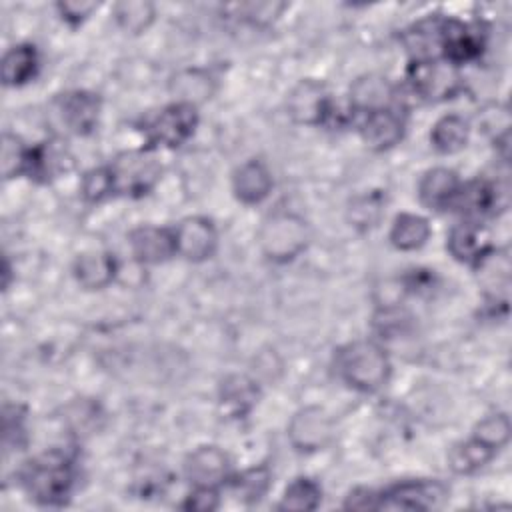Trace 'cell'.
Here are the masks:
<instances>
[{
    "label": "cell",
    "mask_w": 512,
    "mask_h": 512,
    "mask_svg": "<svg viewBox=\"0 0 512 512\" xmlns=\"http://www.w3.org/2000/svg\"><path fill=\"white\" fill-rule=\"evenodd\" d=\"M74 460L62 450H48L20 470L24 492L42 506H64L74 488Z\"/></svg>",
    "instance_id": "obj_1"
},
{
    "label": "cell",
    "mask_w": 512,
    "mask_h": 512,
    "mask_svg": "<svg viewBox=\"0 0 512 512\" xmlns=\"http://www.w3.org/2000/svg\"><path fill=\"white\" fill-rule=\"evenodd\" d=\"M336 372L350 388L376 392L390 380L392 364L378 342L354 340L336 352Z\"/></svg>",
    "instance_id": "obj_2"
},
{
    "label": "cell",
    "mask_w": 512,
    "mask_h": 512,
    "mask_svg": "<svg viewBox=\"0 0 512 512\" xmlns=\"http://www.w3.org/2000/svg\"><path fill=\"white\" fill-rule=\"evenodd\" d=\"M310 240L308 224L302 216L294 212H274L270 214L258 232V246L262 254L276 262L286 264L300 256Z\"/></svg>",
    "instance_id": "obj_3"
},
{
    "label": "cell",
    "mask_w": 512,
    "mask_h": 512,
    "mask_svg": "<svg viewBox=\"0 0 512 512\" xmlns=\"http://www.w3.org/2000/svg\"><path fill=\"white\" fill-rule=\"evenodd\" d=\"M106 168L110 174L112 196L130 198L148 194L162 174V166L148 146L120 152L110 164H106Z\"/></svg>",
    "instance_id": "obj_4"
},
{
    "label": "cell",
    "mask_w": 512,
    "mask_h": 512,
    "mask_svg": "<svg viewBox=\"0 0 512 512\" xmlns=\"http://www.w3.org/2000/svg\"><path fill=\"white\" fill-rule=\"evenodd\" d=\"M406 80L412 92L428 102L448 100L462 88L458 66L442 58L412 60L406 70Z\"/></svg>",
    "instance_id": "obj_5"
},
{
    "label": "cell",
    "mask_w": 512,
    "mask_h": 512,
    "mask_svg": "<svg viewBox=\"0 0 512 512\" xmlns=\"http://www.w3.org/2000/svg\"><path fill=\"white\" fill-rule=\"evenodd\" d=\"M198 126V110L188 102H172L156 112L146 124V144L148 148H178L182 146Z\"/></svg>",
    "instance_id": "obj_6"
},
{
    "label": "cell",
    "mask_w": 512,
    "mask_h": 512,
    "mask_svg": "<svg viewBox=\"0 0 512 512\" xmlns=\"http://www.w3.org/2000/svg\"><path fill=\"white\" fill-rule=\"evenodd\" d=\"M50 110L62 130L68 134L86 136L98 124L102 100L98 94L88 90H66L54 96Z\"/></svg>",
    "instance_id": "obj_7"
},
{
    "label": "cell",
    "mask_w": 512,
    "mask_h": 512,
    "mask_svg": "<svg viewBox=\"0 0 512 512\" xmlns=\"http://www.w3.org/2000/svg\"><path fill=\"white\" fill-rule=\"evenodd\" d=\"M446 498L448 486L440 480H404L378 492V510H430Z\"/></svg>",
    "instance_id": "obj_8"
},
{
    "label": "cell",
    "mask_w": 512,
    "mask_h": 512,
    "mask_svg": "<svg viewBox=\"0 0 512 512\" xmlns=\"http://www.w3.org/2000/svg\"><path fill=\"white\" fill-rule=\"evenodd\" d=\"M286 112L296 124L320 126L332 118V100L326 86L318 80H300L286 96Z\"/></svg>",
    "instance_id": "obj_9"
},
{
    "label": "cell",
    "mask_w": 512,
    "mask_h": 512,
    "mask_svg": "<svg viewBox=\"0 0 512 512\" xmlns=\"http://www.w3.org/2000/svg\"><path fill=\"white\" fill-rule=\"evenodd\" d=\"M508 206V192L502 184L486 178L470 180L460 186V192L452 208H458L466 220L480 222L484 218L496 216Z\"/></svg>",
    "instance_id": "obj_10"
},
{
    "label": "cell",
    "mask_w": 512,
    "mask_h": 512,
    "mask_svg": "<svg viewBox=\"0 0 512 512\" xmlns=\"http://www.w3.org/2000/svg\"><path fill=\"white\" fill-rule=\"evenodd\" d=\"M334 422L320 406L300 408L288 422V440L298 452H316L330 444Z\"/></svg>",
    "instance_id": "obj_11"
},
{
    "label": "cell",
    "mask_w": 512,
    "mask_h": 512,
    "mask_svg": "<svg viewBox=\"0 0 512 512\" xmlns=\"http://www.w3.org/2000/svg\"><path fill=\"white\" fill-rule=\"evenodd\" d=\"M176 254L190 262H204L214 256L218 246V232L210 218L188 216L174 226Z\"/></svg>",
    "instance_id": "obj_12"
},
{
    "label": "cell",
    "mask_w": 512,
    "mask_h": 512,
    "mask_svg": "<svg viewBox=\"0 0 512 512\" xmlns=\"http://www.w3.org/2000/svg\"><path fill=\"white\" fill-rule=\"evenodd\" d=\"M484 50V32L478 24H466L456 18H444L440 58L460 66L476 60Z\"/></svg>",
    "instance_id": "obj_13"
},
{
    "label": "cell",
    "mask_w": 512,
    "mask_h": 512,
    "mask_svg": "<svg viewBox=\"0 0 512 512\" xmlns=\"http://www.w3.org/2000/svg\"><path fill=\"white\" fill-rule=\"evenodd\" d=\"M230 462L224 450L218 446H198L184 460V474L192 486L220 488L228 480Z\"/></svg>",
    "instance_id": "obj_14"
},
{
    "label": "cell",
    "mask_w": 512,
    "mask_h": 512,
    "mask_svg": "<svg viewBox=\"0 0 512 512\" xmlns=\"http://www.w3.org/2000/svg\"><path fill=\"white\" fill-rule=\"evenodd\" d=\"M132 256L142 264H160L176 256L174 228L138 226L128 234Z\"/></svg>",
    "instance_id": "obj_15"
},
{
    "label": "cell",
    "mask_w": 512,
    "mask_h": 512,
    "mask_svg": "<svg viewBox=\"0 0 512 512\" xmlns=\"http://www.w3.org/2000/svg\"><path fill=\"white\" fill-rule=\"evenodd\" d=\"M460 186L462 182L454 170L446 166H436L422 174L418 182V198L426 208L442 212L454 206Z\"/></svg>",
    "instance_id": "obj_16"
},
{
    "label": "cell",
    "mask_w": 512,
    "mask_h": 512,
    "mask_svg": "<svg viewBox=\"0 0 512 512\" xmlns=\"http://www.w3.org/2000/svg\"><path fill=\"white\" fill-rule=\"evenodd\" d=\"M446 248L458 262L474 268L494 246L490 244V236L480 222L464 220L450 230Z\"/></svg>",
    "instance_id": "obj_17"
},
{
    "label": "cell",
    "mask_w": 512,
    "mask_h": 512,
    "mask_svg": "<svg viewBox=\"0 0 512 512\" xmlns=\"http://www.w3.org/2000/svg\"><path fill=\"white\" fill-rule=\"evenodd\" d=\"M348 100L350 108L362 114L392 108L390 104L394 100V86L386 76L364 74L350 84Z\"/></svg>",
    "instance_id": "obj_18"
},
{
    "label": "cell",
    "mask_w": 512,
    "mask_h": 512,
    "mask_svg": "<svg viewBox=\"0 0 512 512\" xmlns=\"http://www.w3.org/2000/svg\"><path fill=\"white\" fill-rule=\"evenodd\" d=\"M362 140L372 150H388L396 146L404 136V120L394 108L376 110L364 116V122L360 124Z\"/></svg>",
    "instance_id": "obj_19"
},
{
    "label": "cell",
    "mask_w": 512,
    "mask_h": 512,
    "mask_svg": "<svg viewBox=\"0 0 512 512\" xmlns=\"http://www.w3.org/2000/svg\"><path fill=\"white\" fill-rule=\"evenodd\" d=\"M272 174L262 160H246L232 176L234 196L244 204H260L272 190Z\"/></svg>",
    "instance_id": "obj_20"
},
{
    "label": "cell",
    "mask_w": 512,
    "mask_h": 512,
    "mask_svg": "<svg viewBox=\"0 0 512 512\" xmlns=\"http://www.w3.org/2000/svg\"><path fill=\"white\" fill-rule=\"evenodd\" d=\"M260 388L246 374H230L220 382L218 400L228 418H244L258 402Z\"/></svg>",
    "instance_id": "obj_21"
},
{
    "label": "cell",
    "mask_w": 512,
    "mask_h": 512,
    "mask_svg": "<svg viewBox=\"0 0 512 512\" xmlns=\"http://www.w3.org/2000/svg\"><path fill=\"white\" fill-rule=\"evenodd\" d=\"M118 260L110 252H84L74 260V278L86 290H102L116 278Z\"/></svg>",
    "instance_id": "obj_22"
},
{
    "label": "cell",
    "mask_w": 512,
    "mask_h": 512,
    "mask_svg": "<svg viewBox=\"0 0 512 512\" xmlns=\"http://www.w3.org/2000/svg\"><path fill=\"white\" fill-rule=\"evenodd\" d=\"M40 58L32 44H16L2 56V82L4 86H22L38 74Z\"/></svg>",
    "instance_id": "obj_23"
},
{
    "label": "cell",
    "mask_w": 512,
    "mask_h": 512,
    "mask_svg": "<svg viewBox=\"0 0 512 512\" xmlns=\"http://www.w3.org/2000/svg\"><path fill=\"white\" fill-rule=\"evenodd\" d=\"M394 248L410 252L422 248L430 238V224L420 214L402 212L394 218L388 234Z\"/></svg>",
    "instance_id": "obj_24"
},
{
    "label": "cell",
    "mask_w": 512,
    "mask_h": 512,
    "mask_svg": "<svg viewBox=\"0 0 512 512\" xmlns=\"http://www.w3.org/2000/svg\"><path fill=\"white\" fill-rule=\"evenodd\" d=\"M470 138L468 122L458 114H444L438 118L430 130V142L440 154L460 152Z\"/></svg>",
    "instance_id": "obj_25"
},
{
    "label": "cell",
    "mask_w": 512,
    "mask_h": 512,
    "mask_svg": "<svg viewBox=\"0 0 512 512\" xmlns=\"http://www.w3.org/2000/svg\"><path fill=\"white\" fill-rule=\"evenodd\" d=\"M494 456H496L494 448L470 436L468 440L456 442L448 450V464L456 474H474L480 468H484Z\"/></svg>",
    "instance_id": "obj_26"
},
{
    "label": "cell",
    "mask_w": 512,
    "mask_h": 512,
    "mask_svg": "<svg viewBox=\"0 0 512 512\" xmlns=\"http://www.w3.org/2000/svg\"><path fill=\"white\" fill-rule=\"evenodd\" d=\"M224 486H228L230 492L234 496H238L242 502L252 504V502H258L260 498H264V494L270 490L272 470L268 468V464H258V466L242 470L240 474L228 476Z\"/></svg>",
    "instance_id": "obj_27"
},
{
    "label": "cell",
    "mask_w": 512,
    "mask_h": 512,
    "mask_svg": "<svg viewBox=\"0 0 512 512\" xmlns=\"http://www.w3.org/2000/svg\"><path fill=\"white\" fill-rule=\"evenodd\" d=\"M212 90V78L200 68L182 70L170 80V92L176 94V102H188L196 106L198 102L208 100Z\"/></svg>",
    "instance_id": "obj_28"
},
{
    "label": "cell",
    "mask_w": 512,
    "mask_h": 512,
    "mask_svg": "<svg viewBox=\"0 0 512 512\" xmlns=\"http://www.w3.org/2000/svg\"><path fill=\"white\" fill-rule=\"evenodd\" d=\"M412 324H414V316L400 304L380 306L372 316V328L382 340L406 336L412 330Z\"/></svg>",
    "instance_id": "obj_29"
},
{
    "label": "cell",
    "mask_w": 512,
    "mask_h": 512,
    "mask_svg": "<svg viewBox=\"0 0 512 512\" xmlns=\"http://www.w3.org/2000/svg\"><path fill=\"white\" fill-rule=\"evenodd\" d=\"M322 500V488L314 478L298 476L294 478L278 504L280 510H316Z\"/></svg>",
    "instance_id": "obj_30"
},
{
    "label": "cell",
    "mask_w": 512,
    "mask_h": 512,
    "mask_svg": "<svg viewBox=\"0 0 512 512\" xmlns=\"http://www.w3.org/2000/svg\"><path fill=\"white\" fill-rule=\"evenodd\" d=\"M156 10L154 4L142 0L118 2L114 6V20L116 24L128 34H140L154 22Z\"/></svg>",
    "instance_id": "obj_31"
},
{
    "label": "cell",
    "mask_w": 512,
    "mask_h": 512,
    "mask_svg": "<svg viewBox=\"0 0 512 512\" xmlns=\"http://www.w3.org/2000/svg\"><path fill=\"white\" fill-rule=\"evenodd\" d=\"M384 196L380 192H370L364 196H356L348 206V220L354 228L368 230L374 228L384 214Z\"/></svg>",
    "instance_id": "obj_32"
},
{
    "label": "cell",
    "mask_w": 512,
    "mask_h": 512,
    "mask_svg": "<svg viewBox=\"0 0 512 512\" xmlns=\"http://www.w3.org/2000/svg\"><path fill=\"white\" fill-rule=\"evenodd\" d=\"M30 146H26L16 134L4 132L2 136V174L6 180L26 174Z\"/></svg>",
    "instance_id": "obj_33"
},
{
    "label": "cell",
    "mask_w": 512,
    "mask_h": 512,
    "mask_svg": "<svg viewBox=\"0 0 512 512\" xmlns=\"http://www.w3.org/2000/svg\"><path fill=\"white\" fill-rule=\"evenodd\" d=\"M472 436L498 452L510 440V418L502 412L490 414L474 426Z\"/></svg>",
    "instance_id": "obj_34"
},
{
    "label": "cell",
    "mask_w": 512,
    "mask_h": 512,
    "mask_svg": "<svg viewBox=\"0 0 512 512\" xmlns=\"http://www.w3.org/2000/svg\"><path fill=\"white\" fill-rule=\"evenodd\" d=\"M80 194L86 202L96 204L112 196V184H110V174L106 166H98L88 170L82 180H80Z\"/></svg>",
    "instance_id": "obj_35"
},
{
    "label": "cell",
    "mask_w": 512,
    "mask_h": 512,
    "mask_svg": "<svg viewBox=\"0 0 512 512\" xmlns=\"http://www.w3.org/2000/svg\"><path fill=\"white\" fill-rule=\"evenodd\" d=\"M218 496H220L218 488L194 486V490L182 502V508L184 510H196V512H210V510L218 508V504H220Z\"/></svg>",
    "instance_id": "obj_36"
},
{
    "label": "cell",
    "mask_w": 512,
    "mask_h": 512,
    "mask_svg": "<svg viewBox=\"0 0 512 512\" xmlns=\"http://www.w3.org/2000/svg\"><path fill=\"white\" fill-rule=\"evenodd\" d=\"M56 8H58V12H60L64 22H68L70 26H80L98 8V4L96 2H72V0H66V2H58Z\"/></svg>",
    "instance_id": "obj_37"
},
{
    "label": "cell",
    "mask_w": 512,
    "mask_h": 512,
    "mask_svg": "<svg viewBox=\"0 0 512 512\" xmlns=\"http://www.w3.org/2000/svg\"><path fill=\"white\" fill-rule=\"evenodd\" d=\"M242 16L248 18L250 22H258V24H268L272 22L276 16H280V12L284 10V4H268V2H260V4H244L242 8Z\"/></svg>",
    "instance_id": "obj_38"
},
{
    "label": "cell",
    "mask_w": 512,
    "mask_h": 512,
    "mask_svg": "<svg viewBox=\"0 0 512 512\" xmlns=\"http://www.w3.org/2000/svg\"><path fill=\"white\" fill-rule=\"evenodd\" d=\"M344 508L352 510H378V492L368 488H354L344 502Z\"/></svg>",
    "instance_id": "obj_39"
}]
</instances>
